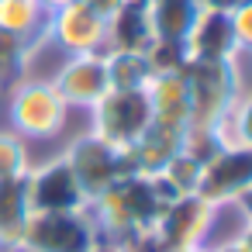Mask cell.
Here are the masks:
<instances>
[{
    "label": "cell",
    "mask_w": 252,
    "mask_h": 252,
    "mask_svg": "<svg viewBox=\"0 0 252 252\" xmlns=\"http://www.w3.org/2000/svg\"><path fill=\"white\" fill-rule=\"evenodd\" d=\"M83 4H87V7H94V11H100L104 18H111V14L125 4V0H83Z\"/></svg>",
    "instance_id": "obj_25"
},
{
    "label": "cell",
    "mask_w": 252,
    "mask_h": 252,
    "mask_svg": "<svg viewBox=\"0 0 252 252\" xmlns=\"http://www.w3.org/2000/svg\"><path fill=\"white\" fill-rule=\"evenodd\" d=\"M197 252H200V249H197Z\"/></svg>",
    "instance_id": "obj_30"
},
{
    "label": "cell",
    "mask_w": 252,
    "mask_h": 252,
    "mask_svg": "<svg viewBox=\"0 0 252 252\" xmlns=\"http://www.w3.org/2000/svg\"><path fill=\"white\" fill-rule=\"evenodd\" d=\"M145 94H149V104H152V125L169 128V131H187L190 128V94H187L183 69L156 73Z\"/></svg>",
    "instance_id": "obj_13"
},
{
    "label": "cell",
    "mask_w": 252,
    "mask_h": 252,
    "mask_svg": "<svg viewBox=\"0 0 252 252\" xmlns=\"http://www.w3.org/2000/svg\"><path fill=\"white\" fill-rule=\"evenodd\" d=\"M183 80L190 94V128H214L238 100V59L235 63H183Z\"/></svg>",
    "instance_id": "obj_3"
},
{
    "label": "cell",
    "mask_w": 252,
    "mask_h": 252,
    "mask_svg": "<svg viewBox=\"0 0 252 252\" xmlns=\"http://www.w3.org/2000/svg\"><path fill=\"white\" fill-rule=\"evenodd\" d=\"M183 52H187V59H200V63H235L242 52H238V42L231 32L228 11L200 7V14L183 42Z\"/></svg>",
    "instance_id": "obj_12"
},
{
    "label": "cell",
    "mask_w": 252,
    "mask_h": 252,
    "mask_svg": "<svg viewBox=\"0 0 252 252\" xmlns=\"http://www.w3.org/2000/svg\"><path fill=\"white\" fill-rule=\"evenodd\" d=\"M104 63H107L111 90H149L156 76L149 52H138V49H107Z\"/></svg>",
    "instance_id": "obj_18"
},
{
    "label": "cell",
    "mask_w": 252,
    "mask_h": 252,
    "mask_svg": "<svg viewBox=\"0 0 252 252\" xmlns=\"http://www.w3.org/2000/svg\"><path fill=\"white\" fill-rule=\"evenodd\" d=\"M107 49H152V32L145 18V0H125L107 18Z\"/></svg>",
    "instance_id": "obj_17"
},
{
    "label": "cell",
    "mask_w": 252,
    "mask_h": 252,
    "mask_svg": "<svg viewBox=\"0 0 252 252\" xmlns=\"http://www.w3.org/2000/svg\"><path fill=\"white\" fill-rule=\"evenodd\" d=\"M252 190V149L249 145H221L197 176L193 193L207 204H235L242 193Z\"/></svg>",
    "instance_id": "obj_8"
},
{
    "label": "cell",
    "mask_w": 252,
    "mask_h": 252,
    "mask_svg": "<svg viewBox=\"0 0 252 252\" xmlns=\"http://www.w3.org/2000/svg\"><path fill=\"white\" fill-rule=\"evenodd\" d=\"M221 145H249L252 149V90H242L235 107L214 125Z\"/></svg>",
    "instance_id": "obj_20"
},
{
    "label": "cell",
    "mask_w": 252,
    "mask_h": 252,
    "mask_svg": "<svg viewBox=\"0 0 252 252\" xmlns=\"http://www.w3.org/2000/svg\"><path fill=\"white\" fill-rule=\"evenodd\" d=\"M25 252H104L100 228L90 214V204L80 211H38L28 218Z\"/></svg>",
    "instance_id": "obj_4"
},
{
    "label": "cell",
    "mask_w": 252,
    "mask_h": 252,
    "mask_svg": "<svg viewBox=\"0 0 252 252\" xmlns=\"http://www.w3.org/2000/svg\"><path fill=\"white\" fill-rule=\"evenodd\" d=\"M69 0H38V7L45 11V14H52V11H59V7H66Z\"/></svg>",
    "instance_id": "obj_28"
},
{
    "label": "cell",
    "mask_w": 252,
    "mask_h": 252,
    "mask_svg": "<svg viewBox=\"0 0 252 252\" xmlns=\"http://www.w3.org/2000/svg\"><path fill=\"white\" fill-rule=\"evenodd\" d=\"M235 204H238L242 218H245V221H252V190H249V193H242V197H238Z\"/></svg>",
    "instance_id": "obj_27"
},
{
    "label": "cell",
    "mask_w": 252,
    "mask_h": 252,
    "mask_svg": "<svg viewBox=\"0 0 252 252\" xmlns=\"http://www.w3.org/2000/svg\"><path fill=\"white\" fill-rule=\"evenodd\" d=\"M214 204H207L197 193H180L162 204L152 231L135 245L138 252H197L204 249V238H211L214 224Z\"/></svg>",
    "instance_id": "obj_2"
},
{
    "label": "cell",
    "mask_w": 252,
    "mask_h": 252,
    "mask_svg": "<svg viewBox=\"0 0 252 252\" xmlns=\"http://www.w3.org/2000/svg\"><path fill=\"white\" fill-rule=\"evenodd\" d=\"M66 104L49 80L25 76L11 87V125L25 138H52L66 125Z\"/></svg>",
    "instance_id": "obj_7"
},
{
    "label": "cell",
    "mask_w": 252,
    "mask_h": 252,
    "mask_svg": "<svg viewBox=\"0 0 252 252\" xmlns=\"http://www.w3.org/2000/svg\"><path fill=\"white\" fill-rule=\"evenodd\" d=\"M49 83L56 87V94L63 97L66 107H87V111H90V107L111 90L104 52H94V56H69V63H63L59 73H56Z\"/></svg>",
    "instance_id": "obj_11"
},
{
    "label": "cell",
    "mask_w": 252,
    "mask_h": 252,
    "mask_svg": "<svg viewBox=\"0 0 252 252\" xmlns=\"http://www.w3.org/2000/svg\"><path fill=\"white\" fill-rule=\"evenodd\" d=\"M32 218L25 176L0 180V249H21L25 228Z\"/></svg>",
    "instance_id": "obj_15"
},
{
    "label": "cell",
    "mask_w": 252,
    "mask_h": 252,
    "mask_svg": "<svg viewBox=\"0 0 252 252\" xmlns=\"http://www.w3.org/2000/svg\"><path fill=\"white\" fill-rule=\"evenodd\" d=\"M200 0H145V18H149V32L152 42H169V45H183L197 14H200Z\"/></svg>",
    "instance_id": "obj_14"
},
{
    "label": "cell",
    "mask_w": 252,
    "mask_h": 252,
    "mask_svg": "<svg viewBox=\"0 0 252 252\" xmlns=\"http://www.w3.org/2000/svg\"><path fill=\"white\" fill-rule=\"evenodd\" d=\"M238 242H242V249L245 252H252V221H245L242 228H238V235H235Z\"/></svg>",
    "instance_id": "obj_26"
},
{
    "label": "cell",
    "mask_w": 252,
    "mask_h": 252,
    "mask_svg": "<svg viewBox=\"0 0 252 252\" xmlns=\"http://www.w3.org/2000/svg\"><path fill=\"white\" fill-rule=\"evenodd\" d=\"M63 159L69 162V169H73V176H76L87 204H94L100 193H107L118 180H125L131 173L128 152L125 149H114L111 142H104L94 131L73 138L69 149L63 152Z\"/></svg>",
    "instance_id": "obj_5"
},
{
    "label": "cell",
    "mask_w": 252,
    "mask_h": 252,
    "mask_svg": "<svg viewBox=\"0 0 252 252\" xmlns=\"http://www.w3.org/2000/svg\"><path fill=\"white\" fill-rule=\"evenodd\" d=\"M32 169L28 159V145L18 131H0V180H11V176H25Z\"/></svg>",
    "instance_id": "obj_22"
},
{
    "label": "cell",
    "mask_w": 252,
    "mask_h": 252,
    "mask_svg": "<svg viewBox=\"0 0 252 252\" xmlns=\"http://www.w3.org/2000/svg\"><path fill=\"white\" fill-rule=\"evenodd\" d=\"M200 252H245V249H242L238 238H218L214 245H204Z\"/></svg>",
    "instance_id": "obj_24"
},
{
    "label": "cell",
    "mask_w": 252,
    "mask_h": 252,
    "mask_svg": "<svg viewBox=\"0 0 252 252\" xmlns=\"http://www.w3.org/2000/svg\"><path fill=\"white\" fill-rule=\"evenodd\" d=\"M162 204H166V197H162L156 176L128 173L125 180H118L107 193H100L90 204V214H94V221L100 228L104 249L142 242L152 231Z\"/></svg>",
    "instance_id": "obj_1"
},
{
    "label": "cell",
    "mask_w": 252,
    "mask_h": 252,
    "mask_svg": "<svg viewBox=\"0 0 252 252\" xmlns=\"http://www.w3.org/2000/svg\"><path fill=\"white\" fill-rule=\"evenodd\" d=\"M45 35L69 56H94L107 52V18L83 0H69L66 7L49 14Z\"/></svg>",
    "instance_id": "obj_9"
},
{
    "label": "cell",
    "mask_w": 252,
    "mask_h": 252,
    "mask_svg": "<svg viewBox=\"0 0 252 252\" xmlns=\"http://www.w3.org/2000/svg\"><path fill=\"white\" fill-rule=\"evenodd\" d=\"M228 18H231V32H235L238 52H249V56H252V0H245V4L231 7Z\"/></svg>",
    "instance_id": "obj_23"
},
{
    "label": "cell",
    "mask_w": 252,
    "mask_h": 252,
    "mask_svg": "<svg viewBox=\"0 0 252 252\" xmlns=\"http://www.w3.org/2000/svg\"><path fill=\"white\" fill-rule=\"evenodd\" d=\"M49 14L38 7V0H0V28L25 38L32 45V35L45 32Z\"/></svg>",
    "instance_id": "obj_19"
},
{
    "label": "cell",
    "mask_w": 252,
    "mask_h": 252,
    "mask_svg": "<svg viewBox=\"0 0 252 252\" xmlns=\"http://www.w3.org/2000/svg\"><path fill=\"white\" fill-rule=\"evenodd\" d=\"M25 187H28V204H32V214L38 211H80L87 207V197L69 169V162L63 156L42 162V166H32L25 173Z\"/></svg>",
    "instance_id": "obj_10"
},
{
    "label": "cell",
    "mask_w": 252,
    "mask_h": 252,
    "mask_svg": "<svg viewBox=\"0 0 252 252\" xmlns=\"http://www.w3.org/2000/svg\"><path fill=\"white\" fill-rule=\"evenodd\" d=\"M104 252H135V249H128V245H111V249H104Z\"/></svg>",
    "instance_id": "obj_29"
},
{
    "label": "cell",
    "mask_w": 252,
    "mask_h": 252,
    "mask_svg": "<svg viewBox=\"0 0 252 252\" xmlns=\"http://www.w3.org/2000/svg\"><path fill=\"white\" fill-rule=\"evenodd\" d=\"M28 63H32V45L0 28V87L21 83L28 76Z\"/></svg>",
    "instance_id": "obj_21"
},
{
    "label": "cell",
    "mask_w": 252,
    "mask_h": 252,
    "mask_svg": "<svg viewBox=\"0 0 252 252\" xmlns=\"http://www.w3.org/2000/svg\"><path fill=\"white\" fill-rule=\"evenodd\" d=\"M180 135L183 131H169V128H159V125H149V131L128 149V162H131V173H142V176H159L169 159L180 152Z\"/></svg>",
    "instance_id": "obj_16"
},
{
    "label": "cell",
    "mask_w": 252,
    "mask_h": 252,
    "mask_svg": "<svg viewBox=\"0 0 252 252\" xmlns=\"http://www.w3.org/2000/svg\"><path fill=\"white\" fill-rule=\"evenodd\" d=\"M94 135L111 142L114 149H131L152 125V104L145 90H107L94 107H90Z\"/></svg>",
    "instance_id": "obj_6"
}]
</instances>
